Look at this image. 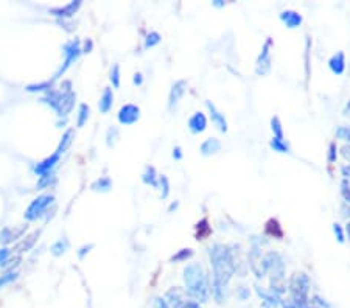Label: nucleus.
<instances>
[{
	"instance_id": "50",
	"label": "nucleus",
	"mask_w": 350,
	"mask_h": 308,
	"mask_svg": "<svg viewBox=\"0 0 350 308\" xmlns=\"http://www.w3.org/2000/svg\"><path fill=\"white\" fill-rule=\"evenodd\" d=\"M173 157L174 159H182V150H181V147H174L173 148Z\"/></svg>"
},
{
	"instance_id": "13",
	"label": "nucleus",
	"mask_w": 350,
	"mask_h": 308,
	"mask_svg": "<svg viewBox=\"0 0 350 308\" xmlns=\"http://www.w3.org/2000/svg\"><path fill=\"white\" fill-rule=\"evenodd\" d=\"M271 47H273V39H268L263 47H262V53L259 55L257 59V73L259 75H266L271 70Z\"/></svg>"
},
{
	"instance_id": "22",
	"label": "nucleus",
	"mask_w": 350,
	"mask_h": 308,
	"mask_svg": "<svg viewBox=\"0 0 350 308\" xmlns=\"http://www.w3.org/2000/svg\"><path fill=\"white\" fill-rule=\"evenodd\" d=\"M112 179L109 176H101L98 179H95L90 184V190L92 191H97V193H107L112 190Z\"/></svg>"
},
{
	"instance_id": "40",
	"label": "nucleus",
	"mask_w": 350,
	"mask_h": 308,
	"mask_svg": "<svg viewBox=\"0 0 350 308\" xmlns=\"http://www.w3.org/2000/svg\"><path fill=\"white\" fill-rule=\"evenodd\" d=\"M201 229V234H198V238L202 240L205 235H209L210 234V228L207 226V220H202L201 223H198V231Z\"/></svg>"
},
{
	"instance_id": "36",
	"label": "nucleus",
	"mask_w": 350,
	"mask_h": 308,
	"mask_svg": "<svg viewBox=\"0 0 350 308\" xmlns=\"http://www.w3.org/2000/svg\"><path fill=\"white\" fill-rule=\"evenodd\" d=\"M109 79L114 87H120V64H114L109 72Z\"/></svg>"
},
{
	"instance_id": "16",
	"label": "nucleus",
	"mask_w": 350,
	"mask_h": 308,
	"mask_svg": "<svg viewBox=\"0 0 350 308\" xmlns=\"http://www.w3.org/2000/svg\"><path fill=\"white\" fill-rule=\"evenodd\" d=\"M205 108L209 109V114H210V120H212V123L219 129L221 133H226L227 131V122H226V117H224V114H222V112H219L218 109H216V106L212 103V101H205Z\"/></svg>"
},
{
	"instance_id": "53",
	"label": "nucleus",
	"mask_w": 350,
	"mask_h": 308,
	"mask_svg": "<svg viewBox=\"0 0 350 308\" xmlns=\"http://www.w3.org/2000/svg\"><path fill=\"white\" fill-rule=\"evenodd\" d=\"M213 5H215V7H222L224 4H221V0H215V2H213Z\"/></svg>"
},
{
	"instance_id": "28",
	"label": "nucleus",
	"mask_w": 350,
	"mask_h": 308,
	"mask_svg": "<svg viewBox=\"0 0 350 308\" xmlns=\"http://www.w3.org/2000/svg\"><path fill=\"white\" fill-rule=\"evenodd\" d=\"M55 181H56L55 171H50V173L41 174V176H38L36 190H45V188H49L52 184H55Z\"/></svg>"
},
{
	"instance_id": "45",
	"label": "nucleus",
	"mask_w": 350,
	"mask_h": 308,
	"mask_svg": "<svg viewBox=\"0 0 350 308\" xmlns=\"http://www.w3.org/2000/svg\"><path fill=\"white\" fill-rule=\"evenodd\" d=\"M336 143H330V147H328V162H335L336 160Z\"/></svg>"
},
{
	"instance_id": "6",
	"label": "nucleus",
	"mask_w": 350,
	"mask_h": 308,
	"mask_svg": "<svg viewBox=\"0 0 350 308\" xmlns=\"http://www.w3.org/2000/svg\"><path fill=\"white\" fill-rule=\"evenodd\" d=\"M83 55L81 52V41H79L78 38L66 42L64 45H62V56H64V61H62L61 67L58 69V72L55 73V76L52 78V81L55 83L56 79H59L62 75H64L69 67L72 66V64H75V61H78V58Z\"/></svg>"
},
{
	"instance_id": "38",
	"label": "nucleus",
	"mask_w": 350,
	"mask_h": 308,
	"mask_svg": "<svg viewBox=\"0 0 350 308\" xmlns=\"http://www.w3.org/2000/svg\"><path fill=\"white\" fill-rule=\"evenodd\" d=\"M271 129H273V133H274V137L283 139V128H282V123H280L279 117H273L271 119Z\"/></svg>"
},
{
	"instance_id": "2",
	"label": "nucleus",
	"mask_w": 350,
	"mask_h": 308,
	"mask_svg": "<svg viewBox=\"0 0 350 308\" xmlns=\"http://www.w3.org/2000/svg\"><path fill=\"white\" fill-rule=\"evenodd\" d=\"M76 93L73 92L72 81L66 79L59 84V87H53L41 96V103L49 106L56 112L59 119H67L75 108Z\"/></svg>"
},
{
	"instance_id": "47",
	"label": "nucleus",
	"mask_w": 350,
	"mask_h": 308,
	"mask_svg": "<svg viewBox=\"0 0 350 308\" xmlns=\"http://www.w3.org/2000/svg\"><path fill=\"white\" fill-rule=\"evenodd\" d=\"M333 232H335V235L338 237V241H344V232L341 229V226L339 224H333Z\"/></svg>"
},
{
	"instance_id": "21",
	"label": "nucleus",
	"mask_w": 350,
	"mask_h": 308,
	"mask_svg": "<svg viewBox=\"0 0 350 308\" xmlns=\"http://www.w3.org/2000/svg\"><path fill=\"white\" fill-rule=\"evenodd\" d=\"M73 139H75V129L69 128L67 131H66L64 134H62V137H61V140H59V143H58V148H56V153H58L59 156L64 154V153L72 147Z\"/></svg>"
},
{
	"instance_id": "19",
	"label": "nucleus",
	"mask_w": 350,
	"mask_h": 308,
	"mask_svg": "<svg viewBox=\"0 0 350 308\" xmlns=\"http://www.w3.org/2000/svg\"><path fill=\"white\" fill-rule=\"evenodd\" d=\"M112 105H114V90L110 87H104L98 100V109L101 114H107V112L112 109Z\"/></svg>"
},
{
	"instance_id": "51",
	"label": "nucleus",
	"mask_w": 350,
	"mask_h": 308,
	"mask_svg": "<svg viewBox=\"0 0 350 308\" xmlns=\"http://www.w3.org/2000/svg\"><path fill=\"white\" fill-rule=\"evenodd\" d=\"M178 206H179V202H178V201H176V202H173V204L168 207V212H173V210H176V209H178Z\"/></svg>"
},
{
	"instance_id": "7",
	"label": "nucleus",
	"mask_w": 350,
	"mask_h": 308,
	"mask_svg": "<svg viewBox=\"0 0 350 308\" xmlns=\"http://www.w3.org/2000/svg\"><path fill=\"white\" fill-rule=\"evenodd\" d=\"M165 300L170 308H202L198 300H195L184 288H170L165 293Z\"/></svg>"
},
{
	"instance_id": "48",
	"label": "nucleus",
	"mask_w": 350,
	"mask_h": 308,
	"mask_svg": "<svg viewBox=\"0 0 350 308\" xmlns=\"http://www.w3.org/2000/svg\"><path fill=\"white\" fill-rule=\"evenodd\" d=\"M133 83H134L136 86H142V84H143V75H142L140 72H136V73H134Z\"/></svg>"
},
{
	"instance_id": "52",
	"label": "nucleus",
	"mask_w": 350,
	"mask_h": 308,
	"mask_svg": "<svg viewBox=\"0 0 350 308\" xmlns=\"http://www.w3.org/2000/svg\"><path fill=\"white\" fill-rule=\"evenodd\" d=\"M345 232H347V235H348V238H350V221H348L347 226H345Z\"/></svg>"
},
{
	"instance_id": "37",
	"label": "nucleus",
	"mask_w": 350,
	"mask_h": 308,
	"mask_svg": "<svg viewBox=\"0 0 350 308\" xmlns=\"http://www.w3.org/2000/svg\"><path fill=\"white\" fill-rule=\"evenodd\" d=\"M161 41H162V38H161V35L157 33V31H150V33L147 35V38H145V48H153Z\"/></svg>"
},
{
	"instance_id": "27",
	"label": "nucleus",
	"mask_w": 350,
	"mask_h": 308,
	"mask_svg": "<svg viewBox=\"0 0 350 308\" xmlns=\"http://www.w3.org/2000/svg\"><path fill=\"white\" fill-rule=\"evenodd\" d=\"M50 89H53V81L52 79H47L42 81V83H33V84H28L25 87V90L28 93H38V92H49Z\"/></svg>"
},
{
	"instance_id": "44",
	"label": "nucleus",
	"mask_w": 350,
	"mask_h": 308,
	"mask_svg": "<svg viewBox=\"0 0 350 308\" xmlns=\"http://www.w3.org/2000/svg\"><path fill=\"white\" fill-rule=\"evenodd\" d=\"M153 308H170V305L167 303L165 297L157 296V297H154V300H153Z\"/></svg>"
},
{
	"instance_id": "26",
	"label": "nucleus",
	"mask_w": 350,
	"mask_h": 308,
	"mask_svg": "<svg viewBox=\"0 0 350 308\" xmlns=\"http://www.w3.org/2000/svg\"><path fill=\"white\" fill-rule=\"evenodd\" d=\"M90 117V106L87 103H81L78 108V114H76V126L83 128Z\"/></svg>"
},
{
	"instance_id": "25",
	"label": "nucleus",
	"mask_w": 350,
	"mask_h": 308,
	"mask_svg": "<svg viewBox=\"0 0 350 308\" xmlns=\"http://www.w3.org/2000/svg\"><path fill=\"white\" fill-rule=\"evenodd\" d=\"M69 246H70V243H69L67 238H59L58 241H55L53 245L50 246V252L55 257H62L69 251Z\"/></svg>"
},
{
	"instance_id": "18",
	"label": "nucleus",
	"mask_w": 350,
	"mask_h": 308,
	"mask_svg": "<svg viewBox=\"0 0 350 308\" xmlns=\"http://www.w3.org/2000/svg\"><path fill=\"white\" fill-rule=\"evenodd\" d=\"M280 21L288 28H297V27H300V24L304 19H302V16L297 11L286 10V11L280 13Z\"/></svg>"
},
{
	"instance_id": "20",
	"label": "nucleus",
	"mask_w": 350,
	"mask_h": 308,
	"mask_svg": "<svg viewBox=\"0 0 350 308\" xmlns=\"http://www.w3.org/2000/svg\"><path fill=\"white\" fill-rule=\"evenodd\" d=\"M221 150V142L215 137H209L205 139L201 147H199V151L202 156H212V154H216L218 151Z\"/></svg>"
},
{
	"instance_id": "5",
	"label": "nucleus",
	"mask_w": 350,
	"mask_h": 308,
	"mask_svg": "<svg viewBox=\"0 0 350 308\" xmlns=\"http://www.w3.org/2000/svg\"><path fill=\"white\" fill-rule=\"evenodd\" d=\"M290 306L291 308H304L310 303L308 293H310V280L305 274H294V277L290 280Z\"/></svg>"
},
{
	"instance_id": "35",
	"label": "nucleus",
	"mask_w": 350,
	"mask_h": 308,
	"mask_svg": "<svg viewBox=\"0 0 350 308\" xmlns=\"http://www.w3.org/2000/svg\"><path fill=\"white\" fill-rule=\"evenodd\" d=\"M193 257V251L192 249H181V251H178L176 254H174L173 257H171V262H174V263H178V262H187L188 258H192Z\"/></svg>"
},
{
	"instance_id": "49",
	"label": "nucleus",
	"mask_w": 350,
	"mask_h": 308,
	"mask_svg": "<svg viewBox=\"0 0 350 308\" xmlns=\"http://www.w3.org/2000/svg\"><path fill=\"white\" fill-rule=\"evenodd\" d=\"M341 153H342V156L350 162V145H344V147L341 148Z\"/></svg>"
},
{
	"instance_id": "23",
	"label": "nucleus",
	"mask_w": 350,
	"mask_h": 308,
	"mask_svg": "<svg viewBox=\"0 0 350 308\" xmlns=\"http://www.w3.org/2000/svg\"><path fill=\"white\" fill-rule=\"evenodd\" d=\"M328 67L333 73L341 75L345 70V58L342 52H338L336 55H333L328 61Z\"/></svg>"
},
{
	"instance_id": "30",
	"label": "nucleus",
	"mask_w": 350,
	"mask_h": 308,
	"mask_svg": "<svg viewBox=\"0 0 350 308\" xmlns=\"http://www.w3.org/2000/svg\"><path fill=\"white\" fill-rule=\"evenodd\" d=\"M22 263V255H18V254H13L8 260L2 265V268H0V271H18V268L21 266Z\"/></svg>"
},
{
	"instance_id": "24",
	"label": "nucleus",
	"mask_w": 350,
	"mask_h": 308,
	"mask_svg": "<svg viewBox=\"0 0 350 308\" xmlns=\"http://www.w3.org/2000/svg\"><path fill=\"white\" fill-rule=\"evenodd\" d=\"M142 181H143V184H147V185H151V187L157 188L159 174H157L156 168L151 167V165H147L145 170H143V173H142Z\"/></svg>"
},
{
	"instance_id": "14",
	"label": "nucleus",
	"mask_w": 350,
	"mask_h": 308,
	"mask_svg": "<svg viewBox=\"0 0 350 308\" xmlns=\"http://www.w3.org/2000/svg\"><path fill=\"white\" fill-rule=\"evenodd\" d=\"M185 90H187V81L185 79H179L171 86L170 93H168V111L170 112H173L174 109H176V106L179 105Z\"/></svg>"
},
{
	"instance_id": "11",
	"label": "nucleus",
	"mask_w": 350,
	"mask_h": 308,
	"mask_svg": "<svg viewBox=\"0 0 350 308\" xmlns=\"http://www.w3.org/2000/svg\"><path fill=\"white\" fill-rule=\"evenodd\" d=\"M257 294L262 299V308H291L288 300H285L282 296L271 293L269 289L257 288Z\"/></svg>"
},
{
	"instance_id": "32",
	"label": "nucleus",
	"mask_w": 350,
	"mask_h": 308,
	"mask_svg": "<svg viewBox=\"0 0 350 308\" xmlns=\"http://www.w3.org/2000/svg\"><path fill=\"white\" fill-rule=\"evenodd\" d=\"M157 188H161V199H165L170 194V181L165 174H159Z\"/></svg>"
},
{
	"instance_id": "9",
	"label": "nucleus",
	"mask_w": 350,
	"mask_h": 308,
	"mask_svg": "<svg viewBox=\"0 0 350 308\" xmlns=\"http://www.w3.org/2000/svg\"><path fill=\"white\" fill-rule=\"evenodd\" d=\"M83 0H72V2L62 5V7H53L49 10V14H52L53 18L58 21H70L73 16L78 13V10L81 8Z\"/></svg>"
},
{
	"instance_id": "10",
	"label": "nucleus",
	"mask_w": 350,
	"mask_h": 308,
	"mask_svg": "<svg viewBox=\"0 0 350 308\" xmlns=\"http://www.w3.org/2000/svg\"><path fill=\"white\" fill-rule=\"evenodd\" d=\"M139 119H140V108H139L137 105L126 103V105H123V106L119 109L117 120H119L120 125L130 126V125L137 123Z\"/></svg>"
},
{
	"instance_id": "41",
	"label": "nucleus",
	"mask_w": 350,
	"mask_h": 308,
	"mask_svg": "<svg viewBox=\"0 0 350 308\" xmlns=\"http://www.w3.org/2000/svg\"><path fill=\"white\" fill-rule=\"evenodd\" d=\"M336 137L341 140H350V128L348 126H339L336 129Z\"/></svg>"
},
{
	"instance_id": "34",
	"label": "nucleus",
	"mask_w": 350,
	"mask_h": 308,
	"mask_svg": "<svg viewBox=\"0 0 350 308\" xmlns=\"http://www.w3.org/2000/svg\"><path fill=\"white\" fill-rule=\"evenodd\" d=\"M265 231H266L268 235H271V237H277V238L282 237V229H280V226H279L277 220H269V221L266 223Z\"/></svg>"
},
{
	"instance_id": "31",
	"label": "nucleus",
	"mask_w": 350,
	"mask_h": 308,
	"mask_svg": "<svg viewBox=\"0 0 350 308\" xmlns=\"http://www.w3.org/2000/svg\"><path fill=\"white\" fill-rule=\"evenodd\" d=\"M119 137H120V131H119L117 126L107 128V131H106V145H107L109 148L115 147V143L119 142Z\"/></svg>"
},
{
	"instance_id": "4",
	"label": "nucleus",
	"mask_w": 350,
	"mask_h": 308,
	"mask_svg": "<svg viewBox=\"0 0 350 308\" xmlns=\"http://www.w3.org/2000/svg\"><path fill=\"white\" fill-rule=\"evenodd\" d=\"M50 212H56L55 194L42 193L28 204V207L25 209V212H24V218L28 223H33V221L49 218Z\"/></svg>"
},
{
	"instance_id": "42",
	"label": "nucleus",
	"mask_w": 350,
	"mask_h": 308,
	"mask_svg": "<svg viewBox=\"0 0 350 308\" xmlns=\"http://www.w3.org/2000/svg\"><path fill=\"white\" fill-rule=\"evenodd\" d=\"M93 249V245H92V243H89V245H83L81 248H79L78 249V258H81V260H83V258L90 252Z\"/></svg>"
},
{
	"instance_id": "46",
	"label": "nucleus",
	"mask_w": 350,
	"mask_h": 308,
	"mask_svg": "<svg viewBox=\"0 0 350 308\" xmlns=\"http://www.w3.org/2000/svg\"><path fill=\"white\" fill-rule=\"evenodd\" d=\"M92 48H93V42H92V39L87 38V39L81 44V52H83V53H90Z\"/></svg>"
},
{
	"instance_id": "43",
	"label": "nucleus",
	"mask_w": 350,
	"mask_h": 308,
	"mask_svg": "<svg viewBox=\"0 0 350 308\" xmlns=\"http://www.w3.org/2000/svg\"><path fill=\"white\" fill-rule=\"evenodd\" d=\"M341 193H342V196H344V199L347 201V202H350V184H348V181L345 179V181H342V184H341Z\"/></svg>"
},
{
	"instance_id": "39",
	"label": "nucleus",
	"mask_w": 350,
	"mask_h": 308,
	"mask_svg": "<svg viewBox=\"0 0 350 308\" xmlns=\"http://www.w3.org/2000/svg\"><path fill=\"white\" fill-rule=\"evenodd\" d=\"M13 255V251H11V248H8V246H2L0 248V268H2V265L8 260V258Z\"/></svg>"
},
{
	"instance_id": "8",
	"label": "nucleus",
	"mask_w": 350,
	"mask_h": 308,
	"mask_svg": "<svg viewBox=\"0 0 350 308\" xmlns=\"http://www.w3.org/2000/svg\"><path fill=\"white\" fill-rule=\"evenodd\" d=\"M28 231V226L24 224V226H5V228L0 229V245L2 246H10L13 245V243H18Z\"/></svg>"
},
{
	"instance_id": "1",
	"label": "nucleus",
	"mask_w": 350,
	"mask_h": 308,
	"mask_svg": "<svg viewBox=\"0 0 350 308\" xmlns=\"http://www.w3.org/2000/svg\"><path fill=\"white\" fill-rule=\"evenodd\" d=\"M210 262L213 268L212 296L215 297L216 302H222L227 283L234 275L235 265H234L230 252L224 246H219V245H215L213 248H210Z\"/></svg>"
},
{
	"instance_id": "3",
	"label": "nucleus",
	"mask_w": 350,
	"mask_h": 308,
	"mask_svg": "<svg viewBox=\"0 0 350 308\" xmlns=\"http://www.w3.org/2000/svg\"><path fill=\"white\" fill-rule=\"evenodd\" d=\"M182 277L185 283V291L199 303L207 302L212 294V286L209 283L207 272L204 271L201 263H190L184 268Z\"/></svg>"
},
{
	"instance_id": "15",
	"label": "nucleus",
	"mask_w": 350,
	"mask_h": 308,
	"mask_svg": "<svg viewBox=\"0 0 350 308\" xmlns=\"http://www.w3.org/2000/svg\"><path fill=\"white\" fill-rule=\"evenodd\" d=\"M59 160H61V156L55 151L52 153L50 156H47L45 159L39 160L38 164H35L33 167V171L36 176H41V174H45V173H50L55 170V167L59 164Z\"/></svg>"
},
{
	"instance_id": "12",
	"label": "nucleus",
	"mask_w": 350,
	"mask_h": 308,
	"mask_svg": "<svg viewBox=\"0 0 350 308\" xmlns=\"http://www.w3.org/2000/svg\"><path fill=\"white\" fill-rule=\"evenodd\" d=\"M41 229H38V231H33L31 234H28V235H24L18 243H14V246H13V254H18V255H22V254H25V252H30L31 249L35 248V245L38 243V240H39V237H41Z\"/></svg>"
},
{
	"instance_id": "17",
	"label": "nucleus",
	"mask_w": 350,
	"mask_h": 308,
	"mask_svg": "<svg viewBox=\"0 0 350 308\" xmlns=\"http://www.w3.org/2000/svg\"><path fill=\"white\" fill-rule=\"evenodd\" d=\"M187 126L193 134H199L205 131V128H207V117H205L202 112H195V114L188 119Z\"/></svg>"
},
{
	"instance_id": "33",
	"label": "nucleus",
	"mask_w": 350,
	"mask_h": 308,
	"mask_svg": "<svg viewBox=\"0 0 350 308\" xmlns=\"http://www.w3.org/2000/svg\"><path fill=\"white\" fill-rule=\"evenodd\" d=\"M269 145H271V148L277 153H290V145L286 143L283 139H277V137H273V140L269 142Z\"/></svg>"
},
{
	"instance_id": "29",
	"label": "nucleus",
	"mask_w": 350,
	"mask_h": 308,
	"mask_svg": "<svg viewBox=\"0 0 350 308\" xmlns=\"http://www.w3.org/2000/svg\"><path fill=\"white\" fill-rule=\"evenodd\" d=\"M19 271H5L0 275V289H4L8 285H13L16 280L19 279Z\"/></svg>"
}]
</instances>
